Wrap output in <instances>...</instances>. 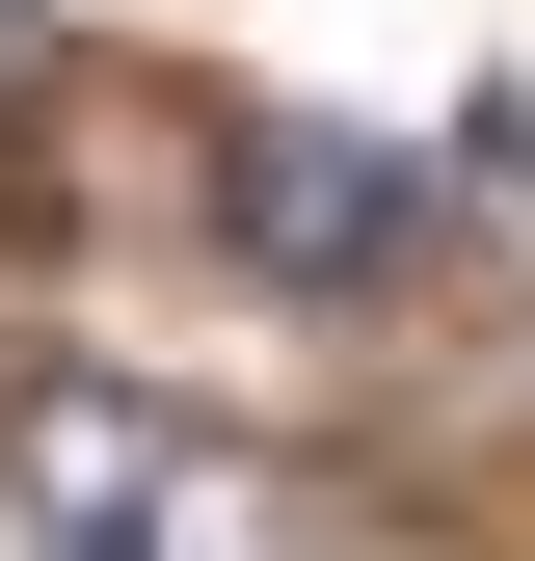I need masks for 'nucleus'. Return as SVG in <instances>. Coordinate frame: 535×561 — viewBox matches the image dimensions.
<instances>
[{
	"instance_id": "nucleus-1",
	"label": "nucleus",
	"mask_w": 535,
	"mask_h": 561,
	"mask_svg": "<svg viewBox=\"0 0 535 561\" xmlns=\"http://www.w3.org/2000/svg\"><path fill=\"white\" fill-rule=\"evenodd\" d=\"M401 215H429V187H401L375 134H295V107H241V134H215V241H241V267H295V295H375Z\"/></svg>"
},
{
	"instance_id": "nucleus-3",
	"label": "nucleus",
	"mask_w": 535,
	"mask_h": 561,
	"mask_svg": "<svg viewBox=\"0 0 535 561\" xmlns=\"http://www.w3.org/2000/svg\"><path fill=\"white\" fill-rule=\"evenodd\" d=\"M0 107H27V0H0ZM0 187H27V134H0Z\"/></svg>"
},
{
	"instance_id": "nucleus-4",
	"label": "nucleus",
	"mask_w": 535,
	"mask_h": 561,
	"mask_svg": "<svg viewBox=\"0 0 535 561\" xmlns=\"http://www.w3.org/2000/svg\"><path fill=\"white\" fill-rule=\"evenodd\" d=\"M107 561H161V535H107Z\"/></svg>"
},
{
	"instance_id": "nucleus-2",
	"label": "nucleus",
	"mask_w": 535,
	"mask_h": 561,
	"mask_svg": "<svg viewBox=\"0 0 535 561\" xmlns=\"http://www.w3.org/2000/svg\"><path fill=\"white\" fill-rule=\"evenodd\" d=\"M0 481L54 508V561L161 535V401H134V375H0Z\"/></svg>"
}]
</instances>
